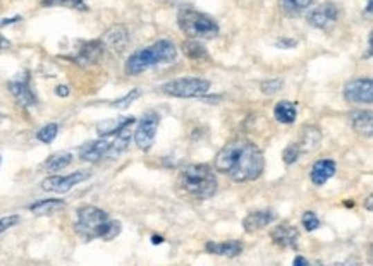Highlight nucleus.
Instances as JSON below:
<instances>
[{
	"label": "nucleus",
	"instance_id": "obj_1",
	"mask_svg": "<svg viewBox=\"0 0 373 266\" xmlns=\"http://www.w3.org/2000/svg\"><path fill=\"white\" fill-rule=\"evenodd\" d=\"M213 169L234 182H251L260 179L265 170V158L260 148L248 140H234L217 153Z\"/></svg>",
	"mask_w": 373,
	"mask_h": 266
},
{
	"label": "nucleus",
	"instance_id": "obj_2",
	"mask_svg": "<svg viewBox=\"0 0 373 266\" xmlns=\"http://www.w3.org/2000/svg\"><path fill=\"white\" fill-rule=\"evenodd\" d=\"M76 234L84 240L104 239L112 240L122 230V225L117 220H112L109 213L97 207H81L76 211Z\"/></svg>",
	"mask_w": 373,
	"mask_h": 266
},
{
	"label": "nucleus",
	"instance_id": "obj_3",
	"mask_svg": "<svg viewBox=\"0 0 373 266\" xmlns=\"http://www.w3.org/2000/svg\"><path fill=\"white\" fill-rule=\"evenodd\" d=\"M177 184L184 193L200 201L210 200L219 189V182L212 167L203 165V163L184 167L177 177Z\"/></svg>",
	"mask_w": 373,
	"mask_h": 266
},
{
	"label": "nucleus",
	"instance_id": "obj_4",
	"mask_svg": "<svg viewBox=\"0 0 373 266\" xmlns=\"http://www.w3.org/2000/svg\"><path fill=\"white\" fill-rule=\"evenodd\" d=\"M177 59V48L172 41L158 40L152 44L150 47H145L141 50L131 53L126 60V73L129 76H138L145 70L152 69L155 66L172 64Z\"/></svg>",
	"mask_w": 373,
	"mask_h": 266
},
{
	"label": "nucleus",
	"instance_id": "obj_5",
	"mask_svg": "<svg viewBox=\"0 0 373 266\" xmlns=\"http://www.w3.org/2000/svg\"><path fill=\"white\" fill-rule=\"evenodd\" d=\"M177 24L181 31L193 40H212L220 33L215 19L191 7H183L177 12Z\"/></svg>",
	"mask_w": 373,
	"mask_h": 266
},
{
	"label": "nucleus",
	"instance_id": "obj_6",
	"mask_svg": "<svg viewBox=\"0 0 373 266\" xmlns=\"http://www.w3.org/2000/svg\"><path fill=\"white\" fill-rule=\"evenodd\" d=\"M210 81L203 77H177L160 86L162 93L174 98H200L210 91Z\"/></svg>",
	"mask_w": 373,
	"mask_h": 266
},
{
	"label": "nucleus",
	"instance_id": "obj_7",
	"mask_svg": "<svg viewBox=\"0 0 373 266\" xmlns=\"http://www.w3.org/2000/svg\"><path fill=\"white\" fill-rule=\"evenodd\" d=\"M160 124V113L155 110H148L138 122L136 131H134V143L140 150L148 151L155 143L157 129Z\"/></svg>",
	"mask_w": 373,
	"mask_h": 266
},
{
	"label": "nucleus",
	"instance_id": "obj_8",
	"mask_svg": "<svg viewBox=\"0 0 373 266\" xmlns=\"http://www.w3.org/2000/svg\"><path fill=\"white\" fill-rule=\"evenodd\" d=\"M91 173L87 172V170H76V172L69 173V175H52L47 177V179L42 182V187L48 193H57V194H64L69 193L73 187H76L78 184L84 182L87 179H90Z\"/></svg>",
	"mask_w": 373,
	"mask_h": 266
},
{
	"label": "nucleus",
	"instance_id": "obj_9",
	"mask_svg": "<svg viewBox=\"0 0 373 266\" xmlns=\"http://www.w3.org/2000/svg\"><path fill=\"white\" fill-rule=\"evenodd\" d=\"M339 6L334 2H323L322 6L315 7L310 14H308V23L317 30H330L334 24L339 19Z\"/></svg>",
	"mask_w": 373,
	"mask_h": 266
},
{
	"label": "nucleus",
	"instance_id": "obj_10",
	"mask_svg": "<svg viewBox=\"0 0 373 266\" xmlns=\"http://www.w3.org/2000/svg\"><path fill=\"white\" fill-rule=\"evenodd\" d=\"M344 98L349 104H367L373 102V83L370 77H360L344 86Z\"/></svg>",
	"mask_w": 373,
	"mask_h": 266
},
{
	"label": "nucleus",
	"instance_id": "obj_11",
	"mask_svg": "<svg viewBox=\"0 0 373 266\" xmlns=\"http://www.w3.org/2000/svg\"><path fill=\"white\" fill-rule=\"evenodd\" d=\"M9 91H10V95L16 98L17 104H19L21 106H24V108H31V106L38 105V98H37V95H35L33 88H31L30 74L28 73H24L23 76L10 81Z\"/></svg>",
	"mask_w": 373,
	"mask_h": 266
},
{
	"label": "nucleus",
	"instance_id": "obj_12",
	"mask_svg": "<svg viewBox=\"0 0 373 266\" xmlns=\"http://www.w3.org/2000/svg\"><path fill=\"white\" fill-rule=\"evenodd\" d=\"M104 44L102 40H91V41H83V44L78 47L76 53L71 57L74 64L81 67H90L95 66V64L100 62L102 55H104Z\"/></svg>",
	"mask_w": 373,
	"mask_h": 266
},
{
	"label": "nucleus",
	"instance_id": "obj_13",
	"mask_svg": "<svg viewBox=\"0 0 373 266\" xmlns=\"http://www.w3.org/2000/svg\"><path fill=\"white\" fill-rule=\"evenodd\" d=\"M102 44L109 50L120 53L126 50V47L129 45V31L122 24H116V26L109 28L105 31L104 38H102Z\"/></svg>",
	"mask_w": 373,
	"mask_h": 266
},
{
	"label": "nucleus",
	"instance_id": "obj_14",
	"mask_svg": "<svg viewBox=\"0 0 373 266\" xmlns=\"http://www.w3.org/2000/svg\"><path fill=\"white\" fill-rule=\"evenodd\" d=\"M273 244L284 249H298L300 246V232L291 225H279L270 234Z\"/></svg>",
	"mask_w": 373,
	"mask_h": 266
},
{
	"label": "nucleus",
	"instance_id": "obj_15",
	"mask_svg": "<svg viewBox=\"0 0 373 266\" xmlns=\"http://www.w3.org/2000/svg\"><path fill=\"white\" fill-rule=\"evenodd\" d=\"M110 143H112V141H109L107 137H100V140L97 141H90V143H87L84 146L80 148V158L83 160V162L90 163L98 162V160H102L109 155Z\"/></svg>",
	"mask_w": 373,
	"mask_h": 266
},
{
	"label": "nucleus",
	"instance_id": "obj_16",
	"mask_svg": "<svg viewBox=\"0 0 373 266\" xmlns=\"http://www.w3.org/2000/svg\"><path fill=\"white\" fill-rule=\"evenodd\" d=\"M275 218H277V215L273 210L251 211L250 215L243 220V229H244V232L255 234V232H258V230L269 227Z\"/></svg>",
	"mask_w": 373,
	"mask_h": 266
},
{
	"label": "nucleus",
	"instance_id": "obj_17",
	"mask_svg": "<svg viewBox=\"0 0 373 266\" xmlns=\"http://www.w3.org/2000/svg\"><path fill=\"white\" fill-rule=\"evenodd\" d=\"M336 170H337V165L334 160H329V158L318 160V162H315L313 167H311V172H310L311 182H313L315 186H323L327 180L332 179V177L336 175Z\"/></svg>",
	"mask_w": 373,
	"mask_h": 266
},
{
	"label": "nucleus",
	"instance_id": "obj_18",
	"mask_svg": "<svg viewBox=\"0 0 373 266\" xmlns=\"http://www.w3.org/2000/svg\"><path fill=\"white\" fill-rule=\"evenodd\" d=\"M320 143H322V133H320V129L317 126L303 127L300 140L296 141V144H298V148H300L301 155L310 153V151L317 150V148L320 146Z\"/></svg>",
	"mask_w": 373,
	"mask_h": 266
},
{
	"label": "nucleus",
	"instance_id": "obj_19",
	"mask_svg": "<svg viewBox=\"0 0 373 266\" xmlns=\"http://www.w3.org/2000/svg\"><path fill=\"white\" fill-rule=\"evenodd\" d=\"M205 249H207V253L217 254V256L236 258L243 253L244 246L239 240H226V243H207Z\"/></svg>",
	"mask_w": 373,
	"mask_h": 266
},
{
	"label": "nucleus",
	"instance_id": "obj_20",
	"mask_svg": "<svg viewBox=\"0 0 373 266\" xmlns=\"http://www.w3.org/2000/svg\"><path fill=\"white\" fill-rule=\"evenodd\" d=\"M134 122H136L134 117H116V119H109L98 124L97 133L100 137H109V136H113V134H117L119 131H122L124 127L133 126Z\"/></svg>",
	"mask_w": 373,
	"mask_h": 266
},
{
	"label": "nucleus",
	"instance_id": "obj_21",
	"mask_svg": "<svg viewBox=\"0 0 373 266\" xmlns=\"http://www.w3.org/2000/svg\"><path fill=\"white\" fill-rule=\"evenodd\" d=\"M349 124L358 134L361 136H372V127H373V117L372 112H365V110H354L349 113Z\"/></svg>",
	"mask_w": 373,
	"mask_h": 266
},
{
	"label": "nucleus",
	"instance_id": "obj_22",
	"mask_svg": "<svg viewBox=\"0 0 373 266\" xmlns=\"http://www.w3.org/2000/svg\"><path fill=\"white\" fill-rule=\"evenodd\" d=\"M273 117H275L277 122L289 126V124L296 122L298 106L289 100L279 102V104L273 106Z\"/></svg>",
	"mask_w": 373,
	"mask_h": 266
},
{
	"label": "nucleus",
	"instance_id": "obj_23",
	"mask_svg": "<svg viewBox=\"0 0 373 266\" xmlns=\"http://www.w3.org/2000/svg\"><path fill=\"white\" fill-rule=\"evenodd\" d=\"M66 207V203H64L62 200H42L37 201V203H33L30 207V211L33 213V215H40V216H47V215H53V213H57L59 210H62V208Z\"/></svg>",
	"mask_w": 373,
	"mask_h": 266
},
{
	"label": "nucleus",
	"instance_id": "obj_24",
	"mask_svg": "<svg viewBox=\"0 0 373 266\" xmlns=\"http://www.w3.org/2000/svg\"><path fill=\"white\" fill-rule=\"evenodd\" d=\"M129 143H131V126H127L116 134V140L110 143L109 155L110 157H117V155H120L122 151L127 150Z\"/></svg>",
	"mask_w": 373,
	"mask_h": 266
},
{
	"label": "nucleus",
	"instance_id": "obj_25",
	"mask_svg": "<svg viewBox=\"0 0 373 266\" xmlns=\"http://www.w3.org/2000/svg\"><path fill=\"white\" fill-rule=\"evenodd\" d=\"M73 163V155L67 153V151H60V153L52 155L47 162L44 163L45 172H59V170L66 169Z\"/></svg>",
	"mask_w": 373,
	"mask_h": 266
},
{
	"label": "nucleus",
	"instance_id": "obj_26",
	"mask_svg": "<svg viewBox=\"0 0 373 266\" xmlns=\"http://www.w3.org/2000/svg\"><path fill=\"white\" fill-rule=\"evenodd\" d=\"M183 52H184V55H186L188 59H191V60H208V57H210L208 55L207 48L194 40L184 41Z\"/></svg>",
	"mask_w": 373,
	"mask_h": 266
},
{
	"label": "nucleus",
	"instance_id": "obj_27",
	"mask_svg": "<svg viewBox=\"0 0 373 266\" xmlns=\"http://www.w3.org/2000/svg\"><path fill=\"white\" fill-rule=\"evenodd\" d=\"M44 7H66V9H78L87 10V3L84 0H42Z\"/></svg>",
	"mask_w": 373,
	"mask_h": 266
},
{
	"label": "nucleus",
	"instance_id": "obj_28",
	"mask_svg": "<svg viewBox=\"0 0 373 266\" xmlns=\"http://www.w3.org/2000/svg\"><path fill=\"white\" fill-rule=\"evenodd\" d=\"M282 9L289 14H300L313 3V0H279Z\"/></svg>",
	"mask_w": 373,
	"mask_h": 266
},
{
	"label": "nucleus",
	"instance_id": "obj_29",
	"mask_svg": "<svg viewBox=\"0 0 373 266\" xmlns=\"http://www.w3.org/2000/svg\"><path fill=\"white\" fill-rule=\"evenodd\" d=\"M57 134H59V126H57V124H47V126L42 127L37 133V140L40 141V143L51 144L57 137Z\"/></svg>",
	"mask_w": 373,
	"mask_h": 266
},
{
	"label": "nucleus",
	"instance_id": "obj_30",
	"mask_svg": "<svg viewBox=\"0 0 373 266\" xmlns=\"http://www.w3.org/2000/svg\"><path fill=\"white\" fill-rule=\"evenodd\" d=\"M140 97H141V90L134 88V90H131L129 93L126 95V97L119 98V100H116V102H112V106H113V108L124 110V108H127V106H129L131 104H133L134 100H138Z\"/></svg>",
	"mask_w": 373,
	"mask_h": 266
},
{
	"label": "nucleus",
	"instance_id": "obj_31",
	"mask_svg": "<svg viewBox=\"0 0 373 266\" xmlns=\"http://www.w3.org/2000/svg\"><path fill=\"white\" fill-rule=\"evenodd\" d=\"M301 223H303V227L308 232H315V230L320 229V225H322L318 216L315 215L313 211H304L303 216H301Z\"/></svg>",
	"mask_w": 373,
	"mask_h": 266
},
{
	"label": "nucleus",
	"instance_id": "obj_32",
	"mask_svg": "<svg viewBox=\"0 0 373 266\" xmlns=\"http://www.w3.org/2000/svg\"><path fill=\"white\" fill-rule=\"evenodd\" d=\"M282 86H284L282 79H269V81H264V83L260 84V90L264 95L272 97V95L279 93V91L282 90Z\"/></svg>",
	"mask_w": 373,
	"mask_h": 266
},
{
	"label": "nucleus",
	"instance_id": "obj_33",
	"mask_svg": "<svg viewBox=\"0 0 373 266\" xmlns=\"http://www.w3.org/2000/svg\"><path fill=\"white\" fill-rule=\"evenodd\" d=\"M300 157H301V151L296 143L289 144V146L282 151V160L286 165H293V163H296L298 160H300Z\"/></svg>",
	"mask_w": 373,
	"mask_h": 266
},
{
	"label": "nucleus",
	"instance_id": "obj_34",
	"mask_svg": "<svg viewBox=\"0 0 373 266\" xmlns=\"http://www.w3.org/2000/svg\"><path fill=\"white\" fill-rule=\"evenodd\" d=\"M19 222H21L19 215H9V216H3V218H0V236H2V234H6L7 230L12 229V227H16Z\"/></svg>",
	"mask_w": 373,
	"mask_h": 266
},
{
	"label": "nucleus",
	"instance_id": "obj_35",
	"mask_svg": "<svg viewBox=\"0 0 373 266\" xmlns=\"http://www.w3.org/2000/svg\"><path fill=\"white\" fill-rule=\"evenodd\" d=\"M275 45L279 48H294L298 45V41L293 40V38H280V40H277Z\"/></svg>",
	"mask_w": 373,
	"mask_h": 266
},
{
	"label": "nucleus",
	"instance_id": "obj_36",
	"mask_svg": "<svg viewBox=\"0 0 373 266\" xmlns=\"http://www.w3.org/2000/svg\"><path fill=\"white\" fill-rule=\"evenodd\" d=\"M69 93H71V90H69V86H66V84H60V86L55 88L57 97L66 98V97H69Z\"/></svg>",
	"mask_w": 373,
	"mask_h": 266
},
{
	"label": "nucleus",
	"instance_id": "obj_37",
	"mask_svg": "<svg viewBox=\"0 0 373 266\" xmlns=\"http://www.w3.org/2000/svg\"><path fill=\"white\" fill-rule=\"evenodd\" d=\"M21 19H23V17H21V16L7 17V19L0 21V28H6V26H9V24H14V23H19V21H21Z\"/></svg>",
	"mask_w": 373,
	"mask_h": 266
},
{
	"label": "nucleus",
	"instance_id": "obj_38",
	"mask_svg": "<svg viewBox=\"0 0 373 266\" xmlns=\"http://www.w3.org/2000/svg\"><path fill=\"white\" fill-rule=\"evenodd\" d=\"M9 48H10V41L7 40V38L3 37V35H0V52L9 50Z\"/></svg>",
	"mask_w": 373,
	"mask_h": 266
},
{
	"label": "nucleus",
	"instance_id": "obj_39",
	"mask_svg": "<svg viewBox=\"0 0 373 266\" xmlns=\"http://www.w3.org/2000/svg\"><path fill=\"white\" fill-rule=\"evenodd\" d=\"M293 265L294 266H308V265H310V261H308L307 258H303V256H296V258H294Z\"/></svg>",
	"mask_w": 373,
	"mask_h": 266
},
{
	"label": "nucleus",
	"instance_id": "obj_40",
	"mask_svg": "<svg viewBox=\"0 0 373 266\" xmlns=\"http://www.w3.org/2000/svg\"><path fill=\"white\" fill-rule=\"evenodd\" d=\"M222 97H200V100H203V102H207V104H219V100Z\"/></svg>",
	"mask_w": 373,
	"mask_h": 266
},
{
	"label": "nucleus",
	"instance_id": "obj_41",
	"mask_svg": "<svg viewBox=\"0 0 373 266\" xmlns=\"http://www.w3.org/2000/svg\"><path fill=\"white\" fill-rule=\"evenodd\" d=\"M365 57H367V59H370V57H372V33L368 35V52H367V55H365Z\"/></svg>",
	"mask_w": 373,
	"mask_h": 266
},
{
	"label": "nucleus",
	"instance_id": "obj_42",
	"mask_svg": "<svg viewBox=\"0 0 373 266\" xmlns=\"http://www.w3.org/2000/svg\"><path fill=\"white\" fill-rule=\"evenodd\" d=\"M162 243H163L162 236H154V237H152V244H162Z\"/></svg>",
	"mask_w": 373,
	"mask_h": 266
},
{
	"label": "nucleus",
	"instance_id": "obj_43",
	"mask_svg": "<svg viewBox=\"0 0 373 266\" xmlns=\"http://www.w3.org/2000/svg\"><path fill=\"white\" fill-rule=\"evenodd\" d=\"M365 12H367V16H372V0H368L367 10H365Z\"/></svg>",
	"mask_w": 373,
	"mask_h": 266
},
{
	"label": "nucleus",
	"instance_id": "obj_44",
	"mask_svg": "<svg viewBox=\"0 0 373 266\" xmlns=\"http://www.w3.org/2000/svg\"><path fill=\"white\" fill-rule=\"evenodd\" d=\"M372 201H373V198L368 196V200H367V210L368 211H372Z\"/></svg>",
	"mask_w": 373,
	"mask_h": 266
},
{
	"label": "nucleus",
	"instance_id": "obj_45",
	"mask_svg": "<svg viewBox=\"0 0 373 266\" xmlns=\"http://www.w3.org/2000/svg\"><path fill=\"white\" fill-rule=\"evenodd\" d=\"M344 205H346V207H351V208L354 207V203H353V201H346V203H344Z\"/></svg>",
	"mask_w": 373,
	"mask_h": 266
},
{
	"label": "nucleus",
	"instance_id": "obj_46",
	"mask_svg": "<svg viewBox=\"0 0 373 266\" xmlns=\"http://www.w3.org/2000/svg\"><path fill=\"white\" fill-rule=\"evenodd\" d=\"M160 2H176V0H160Z\"/></svg>",
	"mask_w": 373,
	"mask_h": 266
},
{
	"label": "nucleus",
	"instance_id": "obj_47",
	"mask_svg": "<svg viewBox=\"0 0 373 266\" xmlns=\"http://www.w3.org/2000/svg\"><path fill=\"white\" fill-rule=\"evenodd\" d=\"M0 163H2V157H0Z\"/></svg>",
	"mask_w": 373,
	"mask_h": 266
},
{
	"label": "nucleus",
	"instance_id": "obj_48",
	"mask_svg": "<svg viewBox=\"0 0 373 266\" xmlns=\"http://www.w3.org/2000/svg\"><path fill=\"white\" fill-rule=\"evenodd\" d=\"M0 119H2V115H0Z\"/></svg>",
	"mask_w": 373,
	"mask_h": 266
}]
</instances>
